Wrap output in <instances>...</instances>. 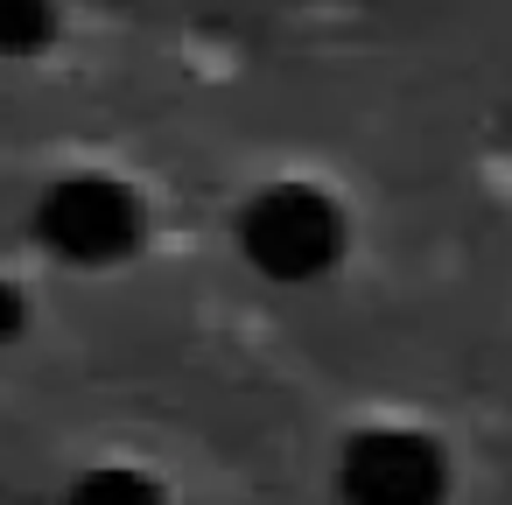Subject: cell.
<instances>
[{
	"instance_id": "obj_1",
	"label": "cell",
	"mask_w": 512,
	"mask_h": 505,
	"mask_svg": "<svg viewBox=\"0 0 512 505\" xmlns=\"http://www.w3.org/2000/svg\"><path fill=\"white\" fill-rule=\"evenodd\" d=\"M344 491L358 505H435L442 498V463L414 435H372L344 463Z\"/></svg>"
},
{
	"instance_id": "obj_2",
	"label": "cell",
	"mask_w": 512,
	"mask_h": 505,
	"mask_svg": "<svg viewBox=\"0 0 512 505\" xmlns=\"http://www.w3.org/2000/svg\"><path fill=\"white\" fill-rule=\"evenodd\" d=\"M71 505H155V491H148L141 477H127V470H106V477H92Z\"/></svg>"
}]
</instances>
